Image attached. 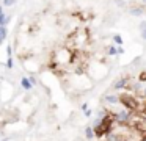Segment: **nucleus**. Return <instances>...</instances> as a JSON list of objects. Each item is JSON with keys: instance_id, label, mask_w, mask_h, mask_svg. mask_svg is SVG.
<instances>
[{"instance_id": "obj_1", "label": "nucleus", "mask_w": 146, "mask_h": 141, "mask_svg": "<svg viewBox=\"0 0 146 141\" xmlns=\"http://www.w3.org/2000/svg\"><path fill=\"white\" fill-rule=\"evenodd\" d=\"M119 99H121V105H122L124 108H127V110H130V111H137V110L140 108L138 101L134 97L132 94L122 93V94H119Z\"/></svg>"}, {"instance_id": "obj_2", "label": "nucleus", "mask_w": 146, "mask_h": 141, "mask_svg": "<svg viewBox=\"0 0 146 141\" xmlns=\"http://www.w3.org/2000/svg\"><path fill=\"white\" fill-rule=\"evenodd\" d=\"M113 118H115V122L119 125H126V124H130L134 118V111L127 110V108H122L121 111H116L113 113Z\"/></svg>"}, {"instance_id": "obj_3", "label": "nucleus", "mask_w": 146, "mask_h": 141, "mask_svg": "<svg viewBox=\"0 0 146 141\" xmlns=\"http://www.w3.org/2000/svg\"><path fill=\"white\" fill-rule=\"evenodd\" d=\"M129 86H130V77H129V75L119 77L118 80L113 83V88H115L116 91H119V89H129Z\"/></svg>"}, {"instance_id": "obj_4", "label": "nucleus", "mask_w": 146, "mask_h": 141, "mask_svg": "<svg viewBox=\"0 0 146 141\" xmlns=\"http://www.w3.org/2000/svg\"><path fill=\"white\" fill-rule=\"evenodd\" d=\"M104 102L109 105H118L121 104V99L118 94H107V96H104Z\"/></svg>"}, {"instance_id": "obj_5", "label": "nucleus", "mask_w": 146, "mask_h": 141, "mask_svg": "<svg viewBox=\"0 0 146 141\" xmlns=\"http://www.w3.org/2000/svg\"><path fill=\"white\" fill-rule=\"evenodd\" d=\"M143 13H145V8H143V7H132V8H129V14H130V16L138 17V16H141Z\"/></svg>"}, {"instance_id": "obj_6", "label": "nucleus", "mask_w": 146, "mask_h": 141, "mask_svg": "<svg viewBox=\"0 0 146 141\" xmlns=\"http://www.w3.org/2000/svg\"><path fill=\"white\" fill-rule=\"evenodd\" d=\"M20 86L24 88L25 91H30L31 88H33V83L30 82V78H27V77H22V78H20Z\"/></svg>"}, {"instance_id": "obj_7", "label": "nucleus", "mask_w": 146, "mask_h": 141, "mask_svg": "<svg viewBox=\"0 0 146 141\" xmlns=\"http://www.w3.org/2000/svg\"><path fill=\"white\" fill-rule=\"evenodd\" d=\"M96 136V132H94V129L91 127V125H88V127H85V138L88 141H91L93 138Z\"/></svg>"}, {"instance_id": "obj_8", "label": "nucleus", "mask_w": 146, "mask_h": 141, "mask_svg": "<svg viewBox=\"0 0 146 141\" xmlns=\"http://www.w3.org/2000/svg\"><path fill=\"white\" fill-rule=\"evenodd\" d=\"M113 42L116 44V46H122V36L121 35H113Z\"/></svg>"}, {"instance_id": "obj_9", "label": "nucleus", "mask_w": 146, "mask_h": 141, "mask_svg": "<svg viewBox=\"0 0 146 141\" xmlns=\"http://www.w3.org/2000/svg\"><path fill=\"white\" fill-rule=\"evenodd\" d=\"M107 54H109L110 57H113V55H118V54H116V46H109V47H107Z\"/></svg>"}, {"instance_id": "obj_10", "label": "nucleus", "mask_w": 146, "mask_h": 141, "mask_svg": "<svg viewBox=\"0 0 146 141\" xmlns=\"http://www.w3.org/2000/svg\"><path fill=\"white\" fill-rule=\"evenodd\" d=\"M8 20H10V17H8V16H5V14H0V27H3Z\"/></svg>"}, {"instance_id": "obj_11", "label": "nucleus", "mask_w": 146, "mask_h": 141, "mask_svg": "<svg viewBox=\"0 0 146 141\" xmlns=\"http://www.w3.org/2000/svg\"><path fill=\"white\" fill-rule=\"evenodd\" d=\"M138 82H140V83L146 82V70H143V72H140V74H138Z\"/></svg>"}, {"instance_id": "obj_12", "label": "nucleus", "mask_w": 146, "mask_h": 141, "mask_svg": "<svg viewBox=\"0 0 146 141\" xmlns=\"http://www.w3.org/2000/svg\"><path fill=\"white\" fill-rule=\"evenodd\" d=\"M116 54H118V55H122V54H124V49H122L121 46H116Z\"/></svg>"}, {"instance_id": "obj_13", "label": "nucleus", "mask_w": 146, "mask_h": 141, "mask_svg": "<svg viewBox=\"0 0 146 141\" xmlns=\"http://www.w3.org/2000/svg\"><path fill=\"white\" fill-rule=\"evenodd\" d=\"M143 30H146V20H141V22H140V31H143Z\"/></svg>"}, {"instance_id": "obj_14", "label": "nucleus", "mask_w": 146, "mask_h": 141, "mask_svg": "<svg viewBox=\"0 0 146 141\" xmlns=\"http://www.w3.org/2000/svg\"><path fill=\"white\" fill-rule=\"evenodd\" d=\"M83 113H85V118H91L93 111H91V110H90V108H88V110H86V111H83Z\"/></svg>"}, {"instance_id": "obj_15", "label": "nucleus", "mask_w": 146, "mask_h": 141, "mask_svg": "<svg viewBox=\"0 0 146 141\" xmlns=\"http://www.w3.org/2000/svg\"><path fill=\"white\" fill-rule=\"evenodd\" d=\"M115 3L118 5V7H124V0H115Z\"/></svg>"}, {"instance_id": "obj_16", "label": "nucleus", "mask_w": 146, "mask_h": 141, "mask_svg": "<svg viewBox=\"0 0 146 141\" xmlns=\"http://www.w3.org/2000/svg\"><path fill=\"white\" fill-rule=\"evenodd\" d=\"M7 66H8V67H13V60H11V57L8 58V61H7Z\"/></svg>"}, {"instance_id": "obj_17", "label": "nucleus", "mask_w": 146, "mask_h": 141, "mask_svg": "<svg viewBox=\"0 0 146 141\" xmlns=\"http://www.w3.org/2000/svg\"><path fill=\"white\" fill-rule=\"evenodd\" d=\"M14 2H16V0H5V5H8V7H10V5H13Z\"/></svg>"}, {"instance_id": "obj_18", "label": "nucleus", "mask_w": 146, "mask_h": 141, "mask_svg": "<svg viewBox=\"0 0 146 141\" xmlns=\"http://www.w3.org/2000/svg\"><path fill=\"white\" fill-rule=\"evenodd\" d=\"M140 33H141V39H143V41H146V30L140 31Z\"/></svg>"}, {"instance_id": "obj_19", "label": "nucleus", "mask_w": 146, "mask_h": 141, "mask_svg": "<svg viewBox=\"0 0 146 141\" xmlns=\"http://www.w3.org/2000/svg\"><path fill=\"white\" fill-rule=\"evenodd\" d=\"M82 110H83V111L88 110V104H82Z\"/></svg>"}, {"instance_id": "obj_20", "label": "nucleus", "mask_w": 146, "mask_h": 141, "mask_svg": "<svg viewBox=\"0 0 146 141\" xmlns=\"http://www.w3.org/2000/svg\"><path fill=\"white\" fill-rule=\"evenodd\" d=\"M141 96H143V99H145V101H146V88H145V89L141 91Z\"/></svg>"}, {"instance_id": "obj_21", "label": "nucleus", "mask_w": 146, "mask_h": 141, "mask_svg": "<svg viewBox=\"0 0 146 141\" xmlns=\"http://www.w3.org/2000/svg\"><path fill=\"white\" fill-rule=\"evenodd\" d=\"M143 114H146V107H145V108H143Z\"/></svg>"}, {"instance_id": "obj_22", "label": "nucleus", "mask_w": 146, "mask_h": 141, "mask_svg": "<svg viewBox=\"0 0 146 141\" xmlns=\"http://www.w3.org/2000/svg\"><path fill=\"white\" fill-rule=\"evenodd\" d=\"M141 2H143V3H145V5H146V0H141Z\"/></svg>"}, {"instance_id": "obj_23", "label": "nucleus", "mask_w": 146, "mask_h": 141, "mask_svg": "<svg viewBox=\"0 0 146 141\" xmlns=\"http://www.w3.org/2000/svg\"><path fill=\"white\" fill-rule=\"evenodd\" d=\"M0 14H2V7H0Z\"/></svg>"}, {"instance_id": "obj_24", "label": "nucleus", "mask_w": 146, "mask_h": 141, "mask_svg": "<svg viewBox=\"0 0 146 141\" xmlns=\"http://www.w3.org/2000/svg\"><path fill=\"white\" fill-rule=\"evenodd\" d=\"M2 141H8V140H7V138H5V140H2Z\"/></svg>"}]
</instances>
